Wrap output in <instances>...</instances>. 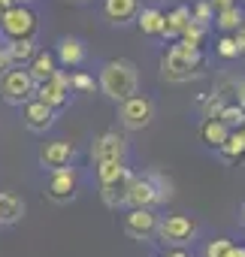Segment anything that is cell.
<instances>
[{
    "label": "cell",
    "instance_id": "obj_40",
    "mask_svg": "<svg viewBox=\"0 0 245 257\" xmlns=\"http://www.w3.org/2000/svg\"><path fill=\"white\" fill-rule=\"evenodd\" d=\"M242 22H245V13H242Z\"/></svg>",
    "mask_w": 245,
    "mask_h": 257
},
{
    "label": "cell",
    "instance_id": "obj_15",
    "mask_svg": "<svg viewBox=\"0 0 245 257\" xmlns=\"http://www.w3.org/2000/svg\"><path fill=\"white\" fill-rule=\"evenodd\" d=\"M103 13H106V19H109L112 25H125V22H131L140 10H137V0H106V4H103Z\"/></svg>",
    "mask_w": 245,
    "mask_h": 257
},
{
    "label": "cell",
    "instance_id": "obj_39",
    "mask_svg": "<svg viewBox=\"0 0 245 257\" xmlns=\"http://www.w3.org/2000/svg\"><path fill=\"white\" fill-rule=\"evenodd\" d=\"M239 100H242V109H245V85L239 88Z\"/></svg>",
    "mask_w": 245,
    "mask_h": 257
},
{
    "label": "cell",
    "instance_id": "obj_12",
    "mask_svg": "<svg viewBox=\"0 0 245 257\" xmlns=\"http://www.w3.org/2000/svg\"><path fill=\"white\" fill-rule=\"evenodd\" d=\"M125 137H121L118 131H109V134H103L97 143H94V149H91V158L100 164V161H125Z\"/></svg>",
    "mask_w": 245,
    "mask_h": 257
},
{
    "label": "cell",
    "instance_id": "obj_37",
    "mask_svg": "<svg viewBox=\"0 0 245 257\" xmlns=\"http://www.w3.org/2000/svg\"><path fill=\"white\" fill-rule=\"evenodd\" d=\"M227 257H245V248H236V245H233V251H230Z\"/></svg>",
    "mask_w": 245,
    "mask_h": 257
},
{
    "label": "cell",
    "instance_id": "obj_1",
    "mask_svg": "<svg viewBox=\"0 0 245 257\" xmlns=\"http://www.w3.org/2000/svg\"><path fill=\"white\" fill-rule=\"evenodd\" d=\"M100 91H103L109 100H115V103H121L125 97L137 94V67H134L131 61H125V58L103 64Z\"/></svg>",
    "mask_w": 245,
    "mask_h": 257
},
{
    "label": "cell",
    "instance_id": "obj_30",
    "mask_svg": "<svg viewBox=\"0 0 245 257\" xmlns=\"http://www.w3.org/2000/svg\"><path fill=\"white\" fill-rule=\"evenodd\" d=\"M191 19H194V22H203V25H206V22H212V4H209V0H203V4H197V7H194Z\"/></svg>",
    "mask_w": 245,
    "mask_h": 257
},
{
    "label": "cell",
    "instance_id": "obj_13",
    "mask_svg": "<svg viewBox=\"0 0 245 257\" xmlns=\"http://www.w3.org/2000/svg\"><path fill=\"white\" fill-rule=\"evenodd\" d=\"M155 227H158V215L152 209H131L125 218V230L134 239H149L155 233Z\"/></svg>",
    "mask_w": 245,
    "mask_h": 257
},
{
    "label": "cell",
    "instance_id": "obj_18",
    "mask_svg": "<svg viewBox=\"0 0 245 257\" xmlns=\"http://www.w3.org/2000/svg\"><path fill=\"white\" fill-rule=\"evenodd\" d=\"M28 64H31L28 73H31L34 82H46V79L55 73V55H49V52H34V58H31Z\"/></svg>",
    "mask_w": 245,
    "mask_h": 257
},
{
    "label": "cell",
    "instance_id": "obj_32",
    "mask_svg": "<svg viewBox=\"0 0 245 257\" xmlns=\"http://www.w3.org/2000/svg\"><path fill=\"white\" fill-rule=\"evenodd\" d=\"M70 85H73L76 91H94V79H91V76H85V73L70 76Z\"/></svg>",
    "mask_w": 245,
    "mask_h": 257
},
{
    "label": "cell",
    "instance_id": "obj_5",
    "mask_svg": "<svg viewBox=\"0 0 245 257\" xmlns=\"http://www.w3.org/2000/svg\"><path fill=\"white\" fill-rule=\"evenodd\" d=\"M70 76L67 73H61V70H55L46 82H37V88H34V97L37 100H43L46 106H52V109H61L67 100H70Z\"/></svg>",
    "mask_w": 245,
    "mask_h": 257
},
{
    "label": "cell",
    "instance_id": "obj_34",
    "mask_svg": "<svg viewBox=\"0 0 245 257\" xmlns=\"http://www.w3.org/2000/svg\"><path fill=\"white\" fill-rule=\"evenodd\" d=\"M13 7H16V0H0V19H4Z\"/></svg>",
    "mask_w": 245,
    "mask_h": 257
},
{
    "label": "cell",
    "instance_id": "obj_41",
    "mask_svg": "<svg viewBox=\"0 0 245 257\" xmlns=\"http://www.w3.org/2000/svg\"><path fill=\"white\" fill-rule=\"evenodd\" d=\"M22 4H25V0H22Z\"/></svg>",
    "mask_w": 245,
    "mask_h": 257
},
{
    "label": "cell",
    "instance_id": "obj_33",
    "mask_svg": "<svg viewBox=\"0 0 245 257\" xmlns=\"http://www.w3.org/2000/svg\"><path fill=\"white\" fill-rule=\"evenodd\" d=\"M233 40H236V46H239V55H245V22L236 28V37H233Z\"/></svg>",
    "mask_w": 245,
    "mask_h": 257
},
{
    "label": "cell",
    "instance_id": "obj_36",
    "mask_svg": "<svg viewBox=\"0 0 245 257\" xmlns=\"http://www.w3.org/2000/svg\"><path fill=\"white\" fill-rule=\"evenodd\" d=\"M7 67H10V61H7V52H4V49H0V73H4Z\"/></svg>",
    "mask_w": 245,
    "mask_h": 257
},
{
    "label": "cell",
    "instance_id": "obj_27",
    "mask_svg": "<svg viewBox=\"0 0 245 257\" xmlns=\"http://www.w3.org/2000/svg\"><path fill=\"white\" fill-rule=\"evenodd\" d=\"M121 170H125V161H100V164H97V179H100V182H109V179H115Z\"/></svg>",
    "mask_w": 245,
    "mask_h": 257
},
{
    "label": "cell",
    "instance_id": "obj_23",
    "mask_svg": "<svg viewBox=\"0 0 245 257\" xmlns=\"http://www.w3.org/2000/svg\"><path fill=\"white\" fill-rule=\"evenodd\" d=\"M227 134H230V127H224L218 118H206V124H203V140H206L209 146L221 149V143L227 140Z\"/></svg>",
    "mask_w": 245,
    "mask_h": 257
},
{
    "label": "cell",
    "instance_id": "obj_17",
    "mask_svg": "<svg viewBox=\"0 0 245 257\" xmlns=\"http://www.w3.org/2000/svg\"><path fill=\"white\" fill-rule=\"evenodd\" d=\"M191 22V10L188 7H176L170 16H164V31H161V37H170V40H176L182 31H185V25Z\"/></svg>",
    "mask_w": 245,
    "mask_h": 257
},
{
    "label": "cell",
    "instance_id": "obj_35",
    "mask_svg": "<svg viewBox=\"0 0 245 257\" xmlns=\"http://www.w3.org/2000/svg\"><path fill=\"white\" fill-rule=\"evenodd\" d=\"M209 4H212V10H224V7L233 4V0H209Z\"/></svg>",
    "mask_w": 245,
    "mask_h": 257
},
{
    "label": "cell",
    "instance_id": "obj_19",
    "mask_svg": "<svg viewBox=\"0 0 245 257\" xmlns=\"http://www.w3.org/2000/svg\"><path fill=\"white\" fill-rule=\"evenodd\" d=\"M34 40L31 37H22V40H10V49H7V61H10V67L13 64H28L31 58H34Z\"/></svg>",
    "mask_w": 245,
    "mask_h": 257
},
{
    "label": "cell",
    "instance_id": "obj_9",
    "mask_svg": "<svg viewBox=\"0 0 245 257\" xmlns=\"http://www.w3.org/2000/svg\"><path fill=\"white\" fill-rule=\"evenodd\" d=\"M164 200V194L158 191V185L146 176H134V182H131V191H128V206H134V209H152L155 203H161Z\"/></svg>",
    "mask_w": 245,
    "mask_h": 257
},
{
    "label": "cell",
    "instance_id": "obj_20",
    "mask_svg": "<svg viewBox=\"0 0 245 257\" xmlns=\"http://www.w3.org/2000/svg\"><path fill=\"white\" fill-rule=\"evenodd\" d=\"M58 58H61L67 67H76V64L85 61V49H82V43H79L76 37H64L61 46H58Z\"/></svg>",
    "mask_w": 245,
    "mask_h": 257
},
{
    "label": "cell",
    "instance_id": "obj_16",
    "mask_svg": "<svg viewBox=\"0 0 245 257\" xmlns=\"http://www.w3.org/2000/svg\"><path fill=\"white\" fill-rule=\"evenodd\" d=\"M22 215H25V203L16 194L0 191V227H4V224H16Z\"/></svg>",
    "mask_w": 245,
    "mask_h": 257
},
{
    "label": "cell",
    "instance_id": "obj_22",
    "mask_svg": "<svg viewBox=\"0 0 245 257\" xmlns=\"http://www.w3.org/2000/svg\"><path fill=\"white\" fill-rule=\"evenodd\" d=\"M221 152H224V158H230V161H236V158L245 155V131H242V127L227 134V140L221 143Z\"/></svg>",
    "mask_w": 245,
    "mask_h": 257
},
{
    "label": "cell",
    "instance_id": "obj_42",
    "mask_svg": "<svg viewBox=\"0 0 245 257\" xmlns=\"http://www.w3.org/2000/svg\"><path fill=\"white\" fill-rule=\"evenodd\" d=\"M242 131H245V127H242Z\"/></svg>",
    "mask_w": 245,
    "mask_h": 257
},
{
    "label": "cell",
    "instance_id": "obj_14",
    "mask_svg": "<svg viewBox=\"0 0 245 257\" xmlns=\"http://www.w3.org/2000/svg\"><path fill=\"white\" fill-rule=\"evenodd\" d=\"M73 155H76V149H73L70 143H49V146H43V152H40V164H43L46 170H58V167H67V164L73 161Z\"/></svg>",
    "mask_w": 245,
    "mask_h": 257
},
{
    "label": "cell",
    "instance_id": "obj_10",
    "mask_svg": "<svg viewBox=\"0 0 245 257\" xmlns=\"http://www.w3.org/2000/svg\"><path fill=\"white\" fill-rule=\"evenodd\" d=\"M22 121H25L28 131L43 134V131H49L52 121H55V109L46 106L43 100H28V103H22Z\"/></svg>",
    "mask_w": 245,
    "mask_h": 257
},
{
    "label": "cell",
    "instance_id": "obj_28",
    "mask_svg": "<svg viewBox=\"0 0 245 257\" xmlns=\"http://www.w3.org/2000/svg\"><path fill=\"white\" fill-rule=\"evenodd\" d=\"M221 109H224V100H221V94H209V97H206V103H203V112H206V118H218V115H221Z\"/></svg>",
    "mask_w": 245,
    "mask_h": 257
},
{
    "label": "cell",
    "instance_id": "obj_21",
    "mask_svg": "<svg viewBox=\"0 0 245 257\" xmlns=\"http://www.w3.org/2000/svg\"><path fill=\"white\" fill-rule=\"evenodd\" d=\"M140 31H143L146 37H161V31H164V13L155 10V7L143 10V13H140Z\"/></svg>",
    "mask_w": 245,
    "mask_h": 257
},
{
    "label": "cell",
    "instance_id": "obj_11",
    "mask_svg": "<svg viewBox=\"0 0 245 257\" xmlns=\"http://www.w3.org/2000/svg\"><path fill=\"white\" fill-rule=\"evenodd\" d=\"M49 197L55 203H70L76 197V170L67 164V167H58L52 170V179H49Z\"/></svg>",
    "mask_w": 245,
    "mask_h": 257
},
{
    "label": "cell",
    "instance_id": "obj_25",
    "mask_svg": "<svg viewBox=\"0 0 245 257\" xmlns=\"http://www.w3.org/2000/svg\"><path fill=\"white\" fill-rule=\"evenodd\" d=\"M218 121H221L224 127L239 131V127H245V109H242V106H224L221 115H218Z\"/></svg>",
    "mask_w": 245,
    "mask_h": 257
},
{
    "label": "cell",
    "instance_id": "obj_2",
    "mask_svg": "<svg viewBox=\"0 0 245 257\" xmlns=\"http://www.w3.org/2000/svg\"><path fill=\"white\" fill-rule=\"evenodd\" d=\"M200 46L176 43L164 58H161V73L167 82H188L200 73Z\"/></svg>",
    "mask_w": 245,
    "mask_h": 257
},
{
    "label": "cell",
    "instance_id": "obj_4",
    "mask_svg": "<svg viewBox=\"0 0 245 257\" xmlns=\"http://www.w3.org/2000/svg\"><path fill=\"white\" fill-rule=\"evenodd\" d=\"M118 118H121V124H125L128 131H143V127H149L152 118H155V103H152L149 97L131 94V97L121 100V106H118Z\"/></svg>",
    "mask_w": 245,
    "mask_h": 257
},
{
    "label": "cell",
    "instance_id": "obj_38",
    "mask_svg": "<svg viewBox=\"0 0 245 257\" xmlns=\"http://www.w3.org/2000/svg\"><path fill=\"white\" fill-rule=\"evenodd\" d=\"M167 257H191V254H185V251H170Z\"/></svg>",
    "mask_w": 245,
    "mask_h": 257
},
{
    "label": "cell",
    "instance_id": "obj_6",
    "mask_svg": "<svg viewBox=\"0 0 245 257\" xmlns=\"http://www.w3.org/2000/svg\"><path fill=\"white\" fill-rule=\"evenodd\" d=\"M155 233H158L164 242H170V245H188V242H194V236H197V224H194L191 218H185V215H170V218L158 221Z\"/></svg>",
    "mask_w": 245,
    "mask_h": 257
},
{
    "label": "cell",
    "instance_id": "obj_3",
    "mask_svg": "<svg viewBox=\"0 0 245 257\" xmlns=\"http://www.w3.org/2000/svg\"><path fill=\"white\" fill-rule=\"evenodd\" d=\"M34 88H37V82L31 79V73L28 70H4L0 73V94H4V100L10 103V106H22V103H28L31 97H34Z\"/></svg>",
    "mask_w": 245,
    "mask_h": 257
},
{
    "label": "cell",
    "instance_id": "obj_24",
    "mask_svg": "<svg viewBox=\"0 0 245 257\" xmlns=\"http://www.w3.org/2000/svg\"><path fill=\"white\" fill-rule=\"evenodd\" d=\"M242 25V10L239 7H224V10H218V28L221 31H236Z\"/></svg>",
    "mask_w": 245,
    "mask_h": 257
},
{
    "label": "cell",
    "instance_id": "obj_31",
    "mask_svg": "<svg viewBox=\"0 0 245 257\" xmlns=\"http://www.w3.org/2000/svg\"><path fill=\"white\" fill-rule=\"evenodd\" d=\"M218 55H221V58H236V55H239L236 40H233V37H224V40L218 43Z\"/></svg>",
    "mask_w": 245,
    "mask_h": 257
},
{
    "label": "cell",
    "instance_id": "obj_29",
    "mask_svg": "<svg viewBox=\"0 0 245 257\" xmlns=\"http://www.w3.org/2000/svg\"><path fill=\"white\" fill-rule=\"evenodd\" d=\"M233 251V242L230 239H215L209 248H206V257H227Z\"/></svg>",
    "mask_w": 245,
    "mask_h": 257
},
{
    "label": "cell",
    "instance_id": "obj_8",
    "mask_svg": "<svg viewBox=\"0 0 245 257\" xmlns=\"http://www.w3.org/2000/svg\"><path fill=\"white\" fill-rule=\"evenodd\" d=\"M131 182H134V173L125 167L115 179L109 182H100V197L109 209H118V206H125L128 203V191H131Z\"/></svg>",
    "mask_w": 245,
    "mask_h": 257
},
{
    "label": "cell",
    "instance_id": "obj_7",
    "mask_svg": "<svg viewBox=\"0 0 245 257\" xmlns=\"http://www.w3.org/2000/svg\"><path fill=\"white\" fill-rule=\"evenodd\" d=\"M0 28L10 40H22V37H34L37 31V16L25 7H13L4 19H0Z\"/></svg>",
    "mask_w": 245,
    "mask_h": 257
},
{
    "label": "cell",
    "instance_id": "obj_26",
    "mask_svg": "<svg viewBox=\"0 0 245 257\" xmlns=\"http://www.w3.org/2000/svg\"><path fill=\"white\" fill-rule=\"evenodd\" d=\"M179 37H182V43H188V46H200V43H203V37H206V25H203V22H194V19H191V22L185 25V31H182Z\"/></svg>",
    "mask_w": 245,
    "mask_h": 257
}]
</instances>
